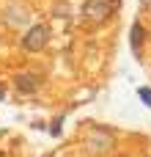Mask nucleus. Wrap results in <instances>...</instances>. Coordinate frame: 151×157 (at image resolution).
Wrapping results in <instances>:
<instances>
[{"label":"nucleus","mask_w":151,"mask_h":157,"mask_svg":"<svg viewBox=\"0 0 151 157\" xmlns=\"http://www.w3.org/2000/svg\"><path fill=\"white\" fill-rule=\"evenodd\" d=\"M116 0H85L83 6V17L91 19V22H105L113 11H116Z\"/></svg>","instance_id":"f257e3e1"},{"label":"nucleus","mask_w":151,"mask_h":157,"mask_svg":"<svg viewBox=\"0 0 151 157\" xmlns=\"http://www.w3.org/2000/svg\"><path fill=\"white\" fill-rule=\"evenodd\" d=\"M47 41H50V28H47V25H33V28L25 33L22 47H25L28 52H39V50H44Z\"/></svg>","instance_id":"f03ea898"},{"label":"nucleus","mask_w":151,"mask_h":157,"mask_svg":"<svg viewBox=\"0 0 151 157\" xmlns=\"http://www.w3.org/2000/svg\"><path fill=\"white\" fill-rule=\"evenodd\" d=\"M14 86H17V91H22V94H36V91L41 88V80H39V75H33V72H19V75L14 77Z\"/></svg>","instance_id":"7ed1b4c3"},{"label":"nucleus","mask_w":151,"mask_h":157,"mask_svg":"<svg viewBox=\"0 0 151 157\" xmlns=\"http://www.w3.org/2000/svg\"><path fill=\"white\" fill-rule=\"evenodd\" d=\"M143 41H146V30H143V25H140V22H135V25H132V47H135V50H140V47H143Z\"/></svg>","instance_id":"20e7f679"},{"label":"nucleus","mask_w":151,"mask_h":157,"mask_svg":"<svg viewBox=\"0 0 151 157\" xmlns=\"http://www.w3.org/2000/svg\"><path fill=\"white\" fill-rule=\"evenodd\" d=\"M138 94H140V99H143V105H149V108H151V91H149V88H140Z\"/></svg>","instance_id":"39448f33"},{"label":"nucleus","mask_w":151,"mask_h":157,"mask_svg":"<svg viewBox=\"0 0 151 157\" xmlns=\"http://www.w3.org/2000/svg\"><path fill=\"white\" fill-rule=\"evenodd\" d=\"M61 121H63V119H55V121H52V127H50V130H52V135H58V130H61Z\"/></svg>","instance_id":"423d86ee"},{"label":"nucleus","mask_w":151,"mask_h":157,"mask_svg":"<svg viewBox=\"0 0 151 157\" xmlns=\"http://www.w3.org/2000/svg\"><path fill=\"white\" fill-rule=\"evenodd\" d=\"M3 97H6V88H3V86H0V99H3Z\"/></svg>","instance_id":"0eeeda50"},{"label":"nucleus","mask_w":151,"mask_h":157,"mask_svg":"<svg viewBox=\"0 0 151 157\" xmlns=\"http://www.w3.org/2000/svg\"><path fill=\"white\" fill-rule=\"evenodd\" d=\"M0 157H11V155H0Z\"/></svg>","instance_id":"6e6552de"}]
</instances>
